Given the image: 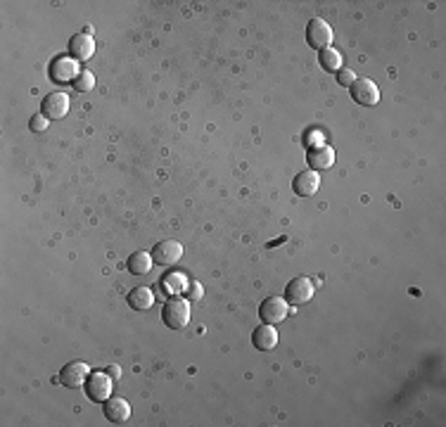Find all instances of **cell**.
<instances>
[{
    "mask_svg": "<svg viewBox=\"0 0 446 427\" xmlns=\"http://www.w3.org/2000/svg\"><path fill=\"white\" fill-rule=\"evenodd\" d=\"M79 74H81L79 62H76L72 55H69V57H57V60H53V65H50V79H53L55 84H60V86L74 84V81L79 79Z\"/></svg>",
    "mask_w": 446,
    "mask_h": 427,
    "instance_id": "5b68a950",
    "label": "cell"
},
{
    "mask_svg": "<svg viewBox=\"0 0 446 427\" xmlns=\"http://www.w3.org/2000/svg\"><path fill=\"white\" fill-rule=\"evenodd\" d=\"M188 297L193 299V302H195V299H200V297H202V288H200V285H197V283H190Z\"/></svg>",
    "mask_w": 446,
    "mask_h": 427,
    "instance_id": "cb8c5ba5",
    "label": "cell"
},
{
    "mask_svg": "<svg viewBox=\"0 0 446 427\" xmlns=\"http://www.w3.org/2000/svg\"><path fill=\"white\" fill-rule=\"evenodd\" d=\"M112 387H114V382L110 378V373H91L84 385V390H86V397L91 401H95V404H105V401L112 397Z\"/></svg>",
    "mask_w": 446,
    "mask_h": 427,
    "instance_id": "277c9868",
    "label": "cell"
},
{
    "mask_svg": "<svg viewBox=\"0 0 446 427\" xmlns=\"http://www.w3.org/2000/svg\"><path fill=\"white\" fill-rule=\"evenodd\" d=\"M48 124H50V119H46L43 114H36V117L29 121V129L36 131V133H43V131L48 129Z\"/></svg>",
    "mask_w": 446,
    "mask_h": 427,
    "instance_id": "603a6c76",
    "label": "cell"
},
{
    "mask_svg": "<svg viewBox=\"0 0 446 427\" xmlns=\"http://www.w3.org/2000/svg\"><path fill=\"white\" fill-rule=\"evenodd\" d=\"M159 285H162V292H164V295H167L169 299L186 295V292L190 290V280H188L186 273H181V271H171V273H167V276L159 280Z\"/></svg>",
    "mask_w": 446,
    "mask_h": 427,
    "instance_id": "8fae6325",
    "label": "cell"
},
{
    "mask_svg": "<svg viewBox=\"0 0 446 427\" xmlns=\"http://www.w3.org/2000/svg\"><path fill=\"white\" fill-rule=\"evenodd\" d=\"M126 302H129V307L136 311H150L152 304H155V295H152L150 288H136L129 292Z\"/></svg>",
    "mask_w": 446,
    "mask_h": 427,
    "instance_id": "ac0fdd59",
    "label": "cell"
},
{
    "mask_svg": "<svg viewBox=\"0 0 446 427\" xmlns=\"http://www.w3.org/2000/svg\"><path fill=\"white\" fill-rule=\"evenodd\" d=\"M314 295H316L314 280L307 276L292 278L288 283V288H285V299H288V304H292V307H302V304L311 302Z\"/></svg>",
    "mask_w": 446,
    "mask_h": 427,
    "instance_id": "7a4b0ae2",
    "label": "cell"
},
{
    "mask_svg": "<svg viewBox=\"0 0 446 427\" xmlns=\"http://www.w3.org/2000/svg\"><path fill=\"white\" fill-rule=\"evenodd\" d=\"M307 43L314 50L330 48V43H333V29H330V24L326 19H321V17L311 19L309 27H307Z\"/></svg>",
    "mask_w": 446,
    "mask_h": 427,
    "instance_id": "8992f818",
    "label": "cell"
},
{
    "mask_svg": "<svg viewBox=\"0 0 446 427\" xmlns=\"http://www.w3.org/2000/svg\"><path fill=\"white\" fill-rule=\"evenodd\" d=\"M307 162H309V169L311 171H326L335 164V150L330 148V145H318V148H311L309 155H307Z\"/></svg>",
    "mask_w": 446,
    "mask_h": 427,
    "instance_id": "9a60e30c",
    "label": "cell"
},
{
    "mask_svg": "<svg viewBox=\"0 0 446 427\" xmlns=\"http://www.w3.org/2000/svg\"><path fill=\"white\" fill-rule=\"evenodd\" d=\"M103 413H105V418L110 420V423L121 425V423H126V420L131 418V406H129V401H126V399L110 397L103 404Z\"/></svg>",
    "mask_w": 446,
    "mask_h": 427,
    "instance_id": "4fadbf2b",
    "label": "cell"
},
{
    "mask_svg": "<svg viewBox=\"0 0 446 427\" xmlns=\"http://www.w3.org/2000/svg\"><path fill=\"white\" fill-rule=\"evenodd\" d=\"M162 321L171 330H186L188 323H190V304H188V299H181V297L169 299V302L164 304V309H162Z\"/></svg>",
    "mask_w": 446,
    "mask_h": 427,
    "instance_id": "6da1fadb",
    "label": "cell"
},
{
    "mask_svg": "<svg viewBox=\"0 0 446 427\" xmlns=\"http://www.w3.org/2000/svg\"><path fill=\"white\" fill-rule=\"evenodd\" d=\"M318 188H321V176H318V171H299V176H295V181H292V190H295V195L299 197H311L318 193Z\"/></svg>",
    "mask_w": 446,
    "mask_h": 427,
    "instance_id": "7c38bea8",
    "label": "cell"
},
{
    "mask_svg": "<svg viewBox=\"0 0 446 427\" xmlns=\"http://www.w3.org/2000/svg\"><path fill=\"white\" fill-rule=\"evenodd\" d=\"M152 264H155V259H152V252H133L129 261H126V266H129V271L133 276H148L152 271Z\"/></svg>",
    "mask_w": 446,
    "mask_h": 427,
    "instance_id": "e0dca14e",
    "label": "cell"
},
{
    "mask_svg": "<svg viewBox=\"0 0 446 427\" xmlns=\"http://www.w3.org/2000/svg\"><path fill=\"white\" fill-rule=\"evenodd\" d=\"M88 375H91V366H88V363L72 361L60 371V382L65 387H69V390H79V387L86 385Z\"/></svg>",
    "mask_w": 446,
    "mask_h": 427,
    "instance_id": "52a82bcc",
    "label": "cell"
},
{
    "mask_svg": "<svg viewBox=\"0 0 446 427\" xmlns=\"http://www.w3.org/2000/svg\"><path fill=\"white\" fill-rule=\"evenodd\" d=\"M181 257H183V245L178 240H162L152 247V259H155V264L174 266L181 261Z\"/></svg>",
    "mask_w": 446,
    "mask_h": 427,
    "instance_id": "ba28073f",
    "label": "cell"
},
{
    "mask_svg": "<svg viewBox=\"0 0 446 427\" xmlns=\"http://www.w3.org/2000/svg\"><path fill=\"white\" fill-rule=\"evenodd\" d=\"M337 81H340V86H347V88H352L354 86V81H356V74L352 72V69H340L337 72Z\"/></svg>",
    "mask_w": 446,
    "mask_h": 427,
    "instance_id": "7402d4cb",
    "label": "cell"
},
{
    "mask_svg": "<svg viewBox=\"0 0 446 427\" xmlns=\"http://www.w3.org/2000/svg\"><path fill=\"white\" fill-rule=\"evenodd\" d=\"M72 86H74V91L88 93V91H93V86H95V76H93L91 72H81L79 79H76Z\"/></svg>",
    "mask_w": 446,
    "mask_h": 427,
    "instance_id": "ffe728a7",
    "label": "cell"
},
{
    "mask_svg": "<svg viewBox=\"0 0 446 427\" xmlns=\"http://www.w3.org/2000/svg\"><path fill=\"white\" fill-rule=\"evenodd\" d=\"M318 62H321V67L326 69V72L337 74L342 69V53H337L335 48H326L318 55Z\"/></svg>",
    "mask_w": 446,
    "mask_h": 427,
    "instance_id": "d6986e66",
    "label": "cell"
},
{
    "mask_svg": "<svg viewBox=\"0 0 446 427\" xmlns=\"http://www.w3.org/2000/svg\"><path fill=\"white\" fill-rule=\"evenodd\" d=\"M323 140H326V138H323V133L314 129V131L307 133V138H304V145H307V148L311 150V148H318V145H326Z\"/></svg>",
    "mask_w": 446,
    "mask_h": 427,
    "instance_id": "44dd1931",
    "label": "cell"
},
{
    "mask_svg": "<svg viewBox=\"0 0 446 427\" xmlns=\"http://www.w3.org/2000/svg\"><path fill=\"white\" fill-rule=\"evenodd\" d=\"M69 55L74 57L76 62H88L95 55V41L93 36L88 34H76L69 41Z\"/></svg>",
    "mask_w": 446,
    "mask_h": 427,
    "instance_id": "5bb4252c",
    "label": "cell"
},
{
    "mask_svg": "<svg viewBox=\"0 0 446 427\" xmlns=\"http://www.w3.org/2000/svg\"><path fill=\"white\" fill-rule=\"evenodd\" d=\"M290 316V304L285 297H266L259 307V318L269 325H280Z\"/></svg>",
    "mask_w": 446,
    "mask_h": 427,
    "instance_id": "3957f363",
    "label": "cell"
},
{
    "mask_svg": "<svg viewBox=\"0 0 446 427\" xmlns=\"http://www.w3.org/2000/svg\"><path fill=\"white\" fill-rule=\"evenodd\" d=\"M69 107H72V100H69L67 93H50L41 105V112L46 119H65Z\"/></svg>",
    "mask_w": 446,
    "mask_h": 427,
    "instance_id": "30bf717a",
    "label": "cell"
},
{
    "mask_svg": "<svg viewBox=\"0 0 446 427\" xmlns=\"http://www.w3.org/2000/svg\"><path fill=\"white\" fill-rule=\"evenodd\" d=\"M349 91H352V100L363 107H375L380 103V88L371 79H356Z\"/></svg>",
    "mask_w": 446,
    "mask_h": 427,
    "instance_id": "9c48e42d",
    "label": "cell"
},
{
    "mask_svg": "<svg viewBox=\"0 0 446 427\" xmlns=\"http://www.w3.org/2000/svg\"><path fill=\"white\" fill-rule=\"evenodd\" d=\"M252 344L259 349V352H273V349L278 347V330L269 323L259 325V328L252 333Z\"/></svg>",
    "mask_w": 446,
    "mask_h": 427,
    "instance_id": "2e32d148",
    "label": "cell"
}]
</instances>
